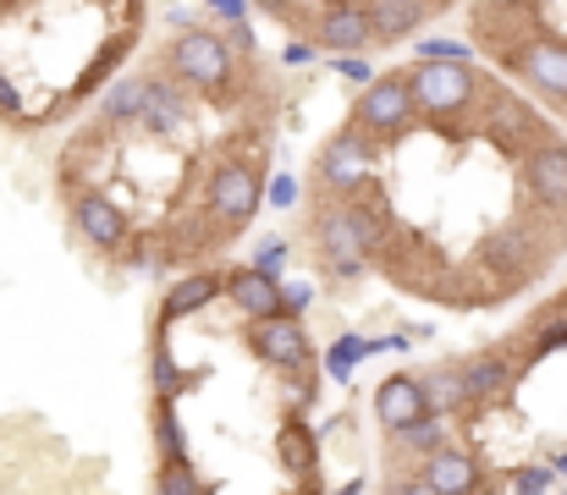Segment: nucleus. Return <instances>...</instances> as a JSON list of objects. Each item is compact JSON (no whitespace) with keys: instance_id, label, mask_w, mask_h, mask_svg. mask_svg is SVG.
<instances>
[{"instance_id":"obj_1","label":"nucleus","mask_w":567,"mask_h":495,"mask_svg":"<svg viewBox=\"0 0 567 495\" xmlns=\"http://www.w3.org/2000/svg\"><path fill=\"white\" fill-rule=\"evenodd\" d=\"M161 78L183 83L204 100H243L248 94L237 89L243 78V61H237V44H226L215 28H183L166 50H161Z\"/></svg>"},{"instance_id":"obj_2","label":"nucleus","mask_w":567,"mask_h":495,"mask_svg":"<svg viewBox=\"0 0 567 495\" xmlns=\"http://www.w3.org/2000/svg\"><path fill=\"white\" fill-rule=\"evenodd\" d=\"M309 237H315V265L337 281H353L370 270V248H364V231L359 220L348 215L342 198H315L309 193Z\"/></svg>"},{"instance_id":"obj_3","label":"nucleus","mask_w":567,"mask_h":495,"mask_svg":"<svg viewBox=\"0 0 567 495\" xmlns=\"http://www.w3.org/2000/svg\"><path fill=\"white\" fill-rule=\"evenodd\" d=\"M413 116H419V100H413L408 66H396V72L375 78V83L359 94V105L348 111V127H359L370 144H391V138H396Z\"/></svg>"},{"instance_id":"obj_4","label":"nucleus","mask_w":567,"mask_h":495,"mask_svg":"<svg viewBox=\"0 0 567 495\" xmlns=\"http://www.w3.org/2000/svg\"><path fill=\"white\" fill-rule=\"evenodd\" d=\"M408 83H413V100H419L424 116H457L480 100L485 72L468 66V61H413Z\"/></svg>"},{"instance_id":"obj_5","label":"nucleus","mask_w":567,"mask_h":495,"mask_svg":"<svg viewBox=\"0 0 567 495\" xmlns=\"http://www.w3.org/2000/svg\"><path fill=\"white\" fill-rule=\"evenodd\" d=\"M524 352H518V341H502V347H480L474 358H463V380H468V402H474V413H485V408H502L507 396H513V385L524 380Z\"/></svg>"},{"instance_id":"obj_6","label":"nucleus","mask_w":567,"mask_h":495,"mask_svg":"<svg viewBox=\"0 0 567 495\" xmlns=\"http://www.w3.org/2000/svg\"><path fill=\"white\" fill-rule=\"evenodd\" d=\"M502 72H513L518 83H529L557 116H567V44H551V39H535L524 44Z\"/></svg>"},{"instance_id":"obj_7","label":"nucleus","mask_w":567,"mask_h":495,"mask_svg":"<svg viewBox=\"0 0 567 495\" xmlns=\"http://www.w3.org/2000/svg\"><path fill=\"white\" fill-rule=\"evenodd\" d=\"M248 336V347L270 363V369H287V374H303L309 363H315V341H309V330L298 326L292 314H276V320H259V326L243 330Z\"/></svg>"},{"instance_id":"obj_8","label":"nucleus","mask_w":567,"mask_h":495,"mask_svg":"<svg viewBox=\"0 0 567 495\" xmlns=\"http://www.w3.org/2000/svg\"><path fill=\"white\" fill-rule=\"evenodd\" d=\"M72 226H78L94 248H127V243L138 237L133 215H127L116 198H105V193H78V198H72Z\"/></svg>"},{"instance_id":"obj_9","label":"nucleus","mask_w":567,"mask_h":495,"mask_svg":"<svg viewBox=\"0 0 567 495\" xmlns=\"http://www.w3.org/2000/svg\"><path fill=\"white\" fill-rule=\"evenodd\" d=\"M309 44L326 50V55H359V50H375V22L364 6H331L315 28H309Z\"/></svg>"},{"instance_id":"obj_10","label":"nucleus","mask_w":567,"mask_h":495,"mask_svg":"<svg viewBox=\"0 0 567 495\" xmlns=\"http://www.w3.org/2000/svg\"><path fill=\"white\" fill-rule=\"evenodd\" d=\"M375 419L391 430H413L430 419V396H424V380L419 374H385L375 391Z\"/></svg>"},{"instance_id":"obj_11","label":"nucleus","mask_w":567,"mask_h":495,"mask_svg":"<svg viewBox=\"0 0 567 495\" xmlns=\"http://www.w3.org/2000/svg\"><path fill=\"white\" fill-rule=\"evenodd\" d=\"M524 182H529V198L551 215H567V144L551 138L540 144L529 161H524Z\"/></svg>"},{"instance_id":"obj_12","label":"nucleus","mask_w":567,"mask_h":495,"mask_svg":"<svg viewBox=\"0 0 567 495\" xmlns=\"http://www.w3.org/2000/svg\"><path fill=\"white\" fill-rule=\"evenodd\" d=\"M226 298L243 309V320H248V326L287 314V292H281L265 270H226Z\"/></svg>"},{"instance_id":"obj_13","label":"nucleus","mask_w":567,"mask_h":495,"mask_svg":"<svg viewBox=\"0 0 567 495\" xmlns=\"http://www.w3.org/2000/svg\"><path fill=\"white\" fill-rule=\"evenodd\" d=\"M364 11H370V22H375V50H396V44H408V39L435 17L424 0H370Z\"/></svg>"},{"instance_id":"obj_14","label":"nucleus","mask_w":567,"mask_h":495,"mask_svg":"<svg viewBox=\"0 0 567 495\" xmlns=\"http://www.w3.org/2000/svg\"><path fill=\"white\" fill-rule=\"evenodd\" d=\"M419 479L435 495H474L480 491V463H474L468 452L446 446V452H435V457L419 463Z\"/></svg>"},{"instance_id":"obj_15","label":"nucleus","mask_w":567,"mask_h":495,"mask_svg":"<svg viewBox=\"0 0 567 495\" xmlns=\"http://www.w3.org/2000/svg\"><path fill=\"white\" fill-rule=\"evenodd\" d=\"M276 463H281L292 479L315 485V468H320V441H315V430H309L303 419H287V424L276 430Z\"/></svg>"},{"instance_id":"obj_16","label":"nucleus","mask_w":567,"mask_h":495,"mask_svg":"<svg viewBox=\"0 0 567 495\" xmlns=\"http://www.w3.org/2000/svg\"><path fill=\"white\" fill-rule=\"evenodd\" d=\"M419 380H424L430 413H441V419L474 413V402H468V380H463V358H457V363H441V369H430V374H419Z\"/></svg>"},{"instance_id":"obj_17","label":"nucleus","mask_w":567,"mask_h":495,"mask_svg":"<svg viewBox=\"0 0 567 495\" xmlns=\"http://www.w3.org/2000/svg\"><path fill=\"white\" fill-rule=\"evenodd\" d=\"M215 298H226V276H188V281H177L172 292H166V303H161V326H172V320H183V314H198V309H209Z\"/></svg>"},{"instance_id":"obj_18","label":"nucleus","mask_w":567,"mask_h":495,"mask_svg":"<svg viewBox=\"0 0 567 495\" xmlns=\"http://www.w3.org/2000/svg\"><path fill=\"white\" fill-rule=\"evenodd\" d=\"M446 435H452V424H446L441 413H430V419H424V424H413V430H391V435H385V446H391V457H396V452H413V457L424 463V457L446 452Z\"/></svg>"},{"instance_id":"obj_19","label":"nucleus","mask_w":567,"mask_h":495,"mask_svg":"<svg viewBox=\"0 0 567 495\" xmlns=\"http://www.w3.org/2000/svg\"><path fill=\"white\" fill-rule=\"evenodd\" d=\"M155 452L161 463H193L188 424L177 419V402H155Z\"/></svg>"},{"instance_id":"obj_20","label":"nucleus","mask_w":567,"mask_h":495,"mask_svg":"<svg viewBox=\"0 0 567 495\" xmlns=\"http://www.w3.org/2000/svg\"><path fill=\"white\" fill-rule=\"evenodd\" d=\"M155 495H215V485H204L193 463H161V474H155Z\"/></svg>"},{"instance_id":"obj_21","label":"nucleus","mask_w":567,"mask_h":495,"mask_svg":"<svg viewBox=\"0 0 567 495\" xmlns=\"http://www.w3.org/2000/svg\"><path fill=\"white\" fill-rule=\"evenodd\" d=\"M551 479H557V468H540V463H529V468H513L507 491H513V495H546V491H551Z\"/></svg>"},{"instance_id":"obj_22","label":"nucleus","mask_w":567,"mask_h":495,"mask_svg":"<svg viewBox=\"0 0 567 495\" xmlns=\"http://www.w3.org/2000/svg\"><path fill=\"white\" fill-rule=\"evenodd\" d=\"M385 495H435V491H430L424 479H402V474H396V479L385 485Z\"/></svg>"},{"instance_id":"obj_23","label":"nucleus","mask_w":567,"mask_h":495,"mask_svg":"<svg viewBox=\"0 0 567 495\" xmlns=\"http://www.w3.org/2000/svg\"><path fill=\"white\" fill-rule=\"evenodd\" d=\"M342 495H364V479H348V485H342Z\"/></svg>"},{"instance_id":"obj_24","label":"nucleus","mask_w":567,"mask_h":495,"mask_svg":"<svg viewBox=\"0 0 567 495\" xmlns=\"http://www.w3.org/2000/svg\"><path fill=\"white\" fill-rule=\"evenodd\" d=\"M551 468H557V474H567V452H563V457H557V463H551Z\"/></svg>"}]
</instances>
